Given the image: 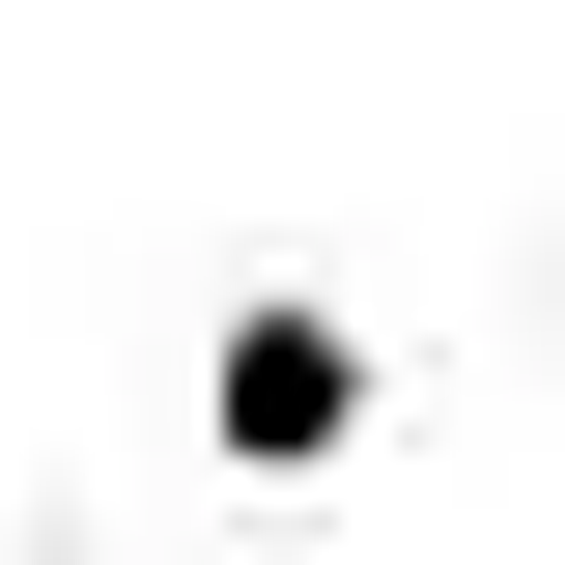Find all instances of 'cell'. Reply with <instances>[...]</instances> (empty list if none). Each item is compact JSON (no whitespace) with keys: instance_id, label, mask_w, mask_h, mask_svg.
Segmentation results:
<instances>
[{"instance_id":"3957f363","label":"cell","mask_w":565,"mask_h":565,"mask_svg":"<svg viewBox=\"0 0 565 565\" xmlns=\"http://www.w3.org/2000/svg\"><path fill=\"white\" fill-rule=\"evenodd\" d=\"M0 565H85V537H0Z\"/></svg>"},{"instance_id":"6da1fadb","label":"cell","mask_w":565,"mask_h":565,"mask_svg":"<svg viewBox=\"0 0 565 565\" xmlns=\"http://www.w3.org/2000/svg\"><path fill=\"white\" fill-rule=\"evenodd\" d=\"M367 396H396V367H367V311H311V282H255V311L199 340V452L226 481H340Z\"/></svg>"},{"instance_id":"7a4b0ae2","label":"cell","mask_w":565,"mask_h":565,"mask_svg":"<svg viewBox=\"0 0 565 565\" xmlns=\"http://www.w3.org/2000/svg\"><path fill=\"white\" fill-rule=\"evenodd\" d=\"M537 367H565V255H537Z\"/></svg>"}]
</instances>
